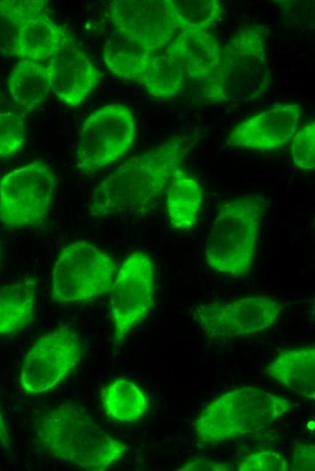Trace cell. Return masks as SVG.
<instances>
[{
    "mask_svg": "<svg viewBox=\"0 0 315 471\" xmlns=\"http://www.w3.org/2000/svg\"><path fill=\"white\" fill-rule=\"evenodd\" d=\"M154 264L147 254L134 252L121 264L110 289L114 344L119 346L155 303Z\"/></svg>",
    "mask_w": 315,
    "mask_h": 471,
    "instance_id": "obj_10",
    "label": "cell"
},
{
    "mask_svg": "<svg viewBox=\"0 0 315 471\" xmlns=\"http://www.w3.org/2000/svg\"><path fill=\"white\" fill-rule=\"evenodd\" d=\"M72 43L65 29L43 12L20 29L12 55L19 60L40 62L52 58Z\"/></svg>",
    "mask_w": 315,
    "mask_h": 471,
    "instance_id": "obj_16",
    "label": "cell"
},
{
    "mask_svg": "<svg viewBox=\"0 0 315 471\" xmlns=\"http://www.w3.org/2000/svg\"><path fill=\"white\" fill-rule=\"evenodd\" d=\"M185 82L181 67L163 50L152 53L138 83L157 99H171L179 95Z\"/></svg>",
    "mask_w": 315,
    "mask_h": 471,
    "instance_id": "obj_23",
    "label": "cell"
},
{
    "mask_svg": "<svg viewBox=\"0 0 315 471\" xmlns=\"http://www.w3.org/2000/svg\"><path fill=\"white\" fill-rule=\"evenodd\" d=\"M267 207L268 201L259 195L242 196L220 205L205 245V262L212 269L234 277L251 272Z\"/></svg>",
    "mask_w": 315,
    "mask_h": 471,
    "instance_id": "obj_5",
    "label": "cell"
},
{
    "mask_svg": "<svg viewBox=\"0 0 315 471\" xmlns=\"http://www.w3.org/2000/svg\"><path fill=\"white\" fill-rule=\"evenodd\" d=\"M315 469V447L313 444H296L292 450L291 471H313Z\"/></svg>",
    "mask_w": 315,
    "mask_h": 471,
    "instance_id": "obj_29",
    "label": "cell"
},
{
    "mask_svg": "<svg viewBox=\"0 0 315 471\" xmlns=\"http://www.w3.org/2000/svg\"><path fill=\"white\" fill-rule=\"evenodd\" d=\"M117 264L92 244L78 241L62 248L52 271V296L61 303L86 301L110 291Z\"/></svg>",
    "mask_w": 315,
    "mask_h": 471,
    "instance_id": "obj_6",
    "label": "cell"
},
{
    "mask_svg": "<svg viewBox=\"0 0 315 471\" xmlns=\"http://www.w3.org/2000/svg\"><path fill=\"white\" fill-rule=\"evenodd\" d=\"M179 471H234L235 465L231 462L213 461L205 458H196L187 462Z\"/></svg>",
    "mask_w": 315,
    "mask_h": 471,
    "instance_id": "obj_30",
    "label": "cell"
},
{
    "mask_svg": "<svg viewBox=\"0 0 315 471\" xmlns=\"http://www.w3.org/2000/svg\"><path fill=\"white\" fill-rule=\"evenodd\" d=\"M108 9L115 31L152 53L180 31L173 0H114Z\"/></svg>",
    "mask_w": 315,
    "mask_h": 471,
    "instance_id": "obj_12",
    "label": "cell"
},
{
    "mask_svg": "<svg viewBox=\"0 0 315 471\" xmlns=\"http://www.w3.org/2000/svg\"><path fill=\"white\" fill-rule=\"evenodd\" d=\"M295 407L272 392L242 387L209 402L194 421V430L200 443L216 445L261 431Z\"/></svg>",
    "mask_w": 315,
    "mask_h": 471,
    "instance_id": "obj_4",
    "label": "cell"
},
{
    "mask_svg": "<svg viewBox=\"0 0 315 471\" xmlns=\"http://www.w3.org/2000/svg\"><path fill=\"white\" fill-rule=\"evenodd\" d=\"M81 355V338L68 327L41 335L24 358L19 375L21 389L27 394L52 389L78 365Z\"/></svg>",
    "mask_w": 315,
    "mask_h": 471,
    "instance_id": "obj_9",
    "label": "cell"
},
{
    "mask_svg": "<svg viewBox=\"0 0 315 471\" xmlns=\"http://www.w3.org/2000/svg\"><path fill=\"white\" fill-rule=\"evenodd\" d=\"M13 101L31 111L43 103L51 91L50 71L38 62L19 60L8 78Z\"/></svg>",
    "mask_w": 315,
    "mask_h": 471,
    "instance_id": "obj_19",
    "label": "cell"
},
{
    "mask_svg": "<svg viewBox=\"0 0 315 471\" xmlns=\"http://www.w3.org/2000/svg\"><path fill=\"white\" fill-rule=\"evenodd\" d=\"M238 471H288L285 458L272 450H259L247 455L235 466Z\"/></svg>",
    "mask_w": 315,
    "mask_h": 471,
    "instance_id": "obj_28",
    "label": "cell"
},
{
    "mask_svg": "<svg viewBox=\"0 0 315 471\" xmlns=\"http://www.w3.org/2000/svg\"><path fill=\"white\" fill-rule=\"evenodd\" d=\"M35 284L34 279L27 278L0 288V335L17 332L32 322Z\"/></svg>",
    "mask_w": 315,
    "mask_h": 471,
    "instance_id": "obj_20",
    "label": "cell"
},
{
    "mask_svg": "<svg viewBox=\"0 0 315 471\" xmlns=\"http://www.w3.org/2000/svg\"><path fill=\"white\" fill-rule=\"evenodd\" d=\"M39 444L52 456L89 471L107 470L129 450L81 406L61 403L36 425Z\"/></svg>",
    "mask_w": 315,
    "mask_h": 471,
    "instance_id": "obj_2",
    "label": "cell"
},
{
    "mask_svg": "<svg viewBox=\"0 0 315 471\" xmlns=\"http://www.w3.org/2000/svg\"><path fill=\"white\" fill-rule=\"evenodd\" d=\"M189 148L175 136L132 157L110 173L92 190L89 211L95 217L146 209L162 193Z\"/></svg>",
    "mask_w": 315,
    "mask_h": 471,
    "instance_id": "obj_1",
    "label": "cell"
},
{
    "mask_svg": "<svg viewBox=\"0 0 315 471\" xmlns=\"http://www.w3.org/2000/svg\"><path fill=\"white\" fill-rule=\"evenodd\" d=\"M222 45L208 30H182L164 48L183 70L186 79L202 82L216 67Z\"/></svg>",
    "mask_w": 315,
    "mask_h": 471,
    "instance_id": "obj_15",
    "label": "cell"
},
{
    "mask_svg": "<svg viewBox=\"0 0 315 471\" xmlns=\"http://www.w3.org/2000/svg\"><path fill=\"white\" fill-rule=\"evenodd\" d=\"M54 187L53 172L41 160L10 171L0 181V223L13 228L41 224Z\"/></svg>",
    "mask_w": 315,
    "mask_h": 471,
    "instance_id": "obj_8",
    "label": "cell"
},
{
    "mask_svg": "<svg viewBox=\"0 0 315 471\" xmlns=\"http://www.w3.org/2000/svg\"><path fill=\"white\" fill-rule=\"evenodd\" d=\"M203 202L199 182L178 167L167 191V211L170 224L179 230H190L197 222Z\"/></svg>",
    "mask_w": 315,
    "mask_h": 471,
    "instance_id": "obj_18",
    "label": "cell"
},
{
    "mask_svg": "<svg viewBox=\"0 0 315 471\" xmlns=\"http://www.w3.org/2000/svg\"><path fill=\"white\" fill-rule=\"evenodd\" d=\"M179 30H208L224 12L216 0H173Z\"/></svg>",
    "mask_w": 315,
    "mask_h": 471,
    "instance_id": "obj_25",
    "label": "cell"
},
{
    "mask_svg": "<svg viewBox=\"0 0 315 471\" xmlns=\"http://www.w3.org/2000/svg\"><path fill=\"white\" fill-rule=\"evenodd\" d=\"M291 156L294 164L302 170L315 167V122L310 121L291 138Z\"/></svg>",
    "mask_w": 315,
    "mask_h": 471,
    "instance_id": "obj_27",
    "label": "cell"
},
{
    "mask_svg": "<svg viewBox=\"0 0 315 471\" xmlns=\"http://www.w3.org/2000/svg\"><path fill=\"white\" fill-rule=\"evenodd\" d=\"M270 34L262 24L238 29L222 46L218 63L200 82V95L206 102H249L261 99L271 82L266 41Z\"/></svg>",
    "mask_w": 315,
    "mask_h": 471,
    "instance_id": "obj_3",
    "label": "cell"
},
{
    "mask_svg": "<svg viewBox=\"0 0 315 471\" xmlns=\"http://www.w3.org/2000/svg\"><path fill=\"white\" fill-rule=\"evenodd\" d=\"M152 53L114 30L106 41L102 58L114 75L139 82Z\"/></svg>",
    "mask_w": 315,
    "mask_h": 471,
    "instance_id": "obj_21",
    "label": "cell"
},
{
    "mask_svg": "<svg viewBox=\"0 0 315 471\" xmlns=\"http://www.w3.org/2000/svg\"><path fill=\"white\" fill-rule=\"evenodd\" d=\"M47 0H0V53L12 54L20 29L43 12Z\"/></svg>",
    "mask_w": 315,
    "mask_h": 471,
    "instance_id": "obj_24",
    "label": "cell"
},
{
    "mask_svg": "<svg viewBox=\"0 0 315 471\" xmlns=\"http://www.w3.org/2000/svg\"><path fill=\"white\" fill-rule=\"evenodd\" d=\"M104 411L113 420L133 422L148 409V400L142 390L133 382L118 379L101 390Z\"/></svg>",
    "mask_w": 315,
    "mask_h": 471,
    "instance_id": "obj_22",
    "label": "cell"
},
{
    "mask_svg": "<svg viewBox=\"0 0 315 471\" xmlns=\"http://www.w3.org/2000/svg\"><path fill=\"white\" fill-rule=\"evenodd\" d=\"M282 306L267 296L214 302L194 308V321L209 339H231L261 332L280 317Z\"/></svg>",
    "mask_w": 315,
    "mask_h": 471,
    "instance_id": "obj_11",
    "label": "cell"
},
{
    "mask_svg": "<svg viewBox=\"0 0 315 471\" xmlns=\"http://www.w3.org/2000/svg\"><path fill=\"white\" fill-rule=\"evenodd\" d=\"M0 445L6 449H9L11 447L10 436H9L7 427L5 425V422L4 420L1 411H0Z\"/></svg>",
    "mask_w": 315,
    "mask_h": 471,
    "instance_id": "obj_31",
    "label": "cell"
},
{
    "mask_svg": "<svg viewBox=\"0 0 315 471\" xmlns=\"http://www.w3.org/2000/svg\"><path fill=\"white\" fill-rule=\"evenodd\" d=\"M264 372L301 397L314 400V346L280 350L274 360L265 367Z\"/></svg>",
    "mask_w": 315,
    "mask_h": 471,
    "instance_id": "obj_17",
    "label": "cell"
},
{
    "mask_svg": "<svg viewBox=\"0 0 315 471\" xmlns=\"http://www.w3.org/2000/svg\"><path fill=\"white\" fill-rule=\"evenodd\" d=\"M51 90L64 104L80 105L100 83L102 73L78 47L69 45L51 58Z\"/></svg>",
    "mask_w": 315,
    "mask_h": 471,
    "instance_id": "obj_14",
    "label": "cell"
},
{
    "mask_svg": "<svg viewBox=\"0 0 315 471\" xmlns=\"http://www.w3.org/2000/svg\"><path fill=\"white\" fill-rule=\"evenodd\" d=\"M23 117L13 111L0 112V157H10L25 141Z\"/></svg>",
    "mask_w": 315,
    "mask_h": 471,
    "instance_id": "obj_26",
    "label": "cell"
},
{
    "mask_svg": "<svg viewBox=\"0 0 315 471\" xmlns=\"http://www.w3.org/2000/svg\"><path fill=\"white\" fill-rule=\"evenodd\" d=\"M136 138L131 110L122 103L103 105L88 115L76 146V164L93 173L124 155Z\"/></svg>",
    "mask_w": 315,
    "mask_h": 471,
    "instance_id": "obj_7",
    "label": "cell"
},
{
    "mask_svg": "<svg viewBox=\"0 0 315 471\" xmlns=\"http://www.w3.org/2000/svg\"><path fill=\"white\" fill-rule=\"evenodd\" d=\"M301 112L298 103L273 106L234 126L226 136L225 143L258 151L278 149L296 133Z\"/></svg>",
    "mask_w": 315,
    "mask_h": 471,
    "instance_id": "obj_13",
    "label": "cell"
}]
</instances>
